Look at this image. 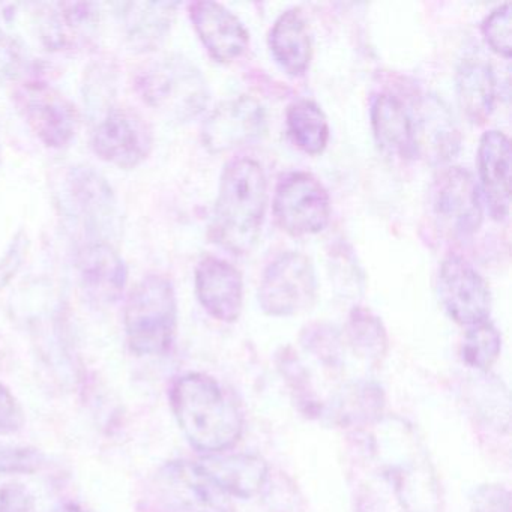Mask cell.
<instances>
[{
  "label": "cell",
  "mask_w": 512,
  "mask_h": 512,
  "mask_svg": "<svg viewBox=\"0 0 512 512\" xmlns=\"http://www.w3.org/2000/svg\"><path fill=\"white\" fill-rule=\"evenodd\" d=\"M371 452L406 512H440V487L415 428L404 419L380 418L373 425Z\"/></svg>",
  "instance_id": "cell-1"
},
{
  "label": "cell",
  "mask_w": 512,
  "mask_h": 512,
  "mask_svg": "<svg viewBox=\"0 0 512 512\" xmlns=\"http://www.w3.org/2000/svg\"><path fill=\"white\" fill-rule=\"evenodd\" d=\"M170 406L182 433L199 452L220 454L241 439V410L217 380L206 374L178 377L170 388Z\"/></svg>",
  "instance_id": "cell-2"
},
{
  "label": "cell",
  "mask_w": 512,
  "mask_h": 512,
  "mask_svg": "<svg viewBox=\"0 0 512 512\" xmlns=\"http://www.w3.org/2000/svg\"><path fill=\"white\" fill-rule=\"evenodd\" d=\"M268 206L265 170L253 158L227 163L221 175L211 233L215 244L233 254H247L256 247Z\"/></svg>",
  "instance_id": "cell-3"
},
{
  "label": "cell",
  "mask_w": 512,
  "mask_h": 512,
  "mask_svg": "<svg viewBox=\"0 0 512 512\" xmlns=\"http://www.w3.org/2000/svg\"><path fill=\"white\" fill-rule=\"evenodd\" d=\"M128 346L139 356L169 352L178 328L175 287L166 275L149 274L136 284L124 311Z\"/></svg>",
  "instance_id": "cell-4"
},
{
  "label": "cell",
  "mask_w": 512,
  "mask_h": 512,
  "mask_svg": "<svg viewBox=\"0 0 512 512\" xmlns=\"http://www.w3.org/2000/svg\"><path fill=\"white\" fill-rule=\"evenodd\" d=\"M134 88L149 107L173 121H191L208 106L205 77L181 56L145 65L136 74Z\"/></svg>",
  "instance_id": "cell-5"
},
{
  "label": "cell",
  "mask_w": 512,
  "mask_h": 512,
  "mask_svg": "<svg viewBox=\"0 0 512 512\" xmlns=\"http://www.w3.org/2000/svg\"><path fill=\"white\" fill-rule=\"evenodd\" d=\"M274 217L290 236L317 235L331 220V197L311 173L302 170L284 173L275 188Z\"/></svg>",
  "instance_id": "cell-6"
},
{
  "label": "cell",
  "mask_w": 512,
  "mask_h": 512,
  "mask_svg": "<svg viewBox=\"0 0 512 512\" xmlns=\"http://www.w3.org/2000/svg\"><path fill=\"white\" fill-rule=\"evenodd\" d=\"M317 280L313 262L299 251L275 257L262 275L259 304L268 316L289 317L316 301Z\"/></svg>",
  "instance_id": "cell-7"
},
{
  "label": "cell",
  "mask_w": 512,
  "mask_h": 512,
  "mask_svg": "<svg viewBox=\"0 0 512 512\" xmlns=\"http://www.w3.org/2000/svg\"><path fill=\"white\" fill-rule=\"evenodd\" d=\"M158 497L175 512H235L229 494L193 461L164 464L155 478Z\"/></svg>",
  "instance_id": "cell-8"
},
{
  "label": "cell",
  "mask_w": 512,
  "mask_h": 512,
  "mask_svg": "<svg viewBox=\"0 0 512 512\" xmlns=\"http://www.w3.org/2000/svg\"><path fill=\"white\" fill-rule=\"evenodd\" d=\"M16 104L35 136L47 148L64 149L79 127L76 106L49 83L31 80L16 91Z\"/></svg>",
  "instance_id": "cell-9"
},
{
  "label": "cell",
  "mask_w": 512,
  "mask_h": 512,
  "mask_svg": "<svg viewBox=\"0 0 512 512\" xmlns=\"http://www.w3.org/2000/svg\"><path fill=\"white\" fill-rule=\"evenodd\" d=\"M152 148L154 131L151 125L131 107L109 109L92 134L95 155L119 169L140 166L148 160Z\"/></svg>",
  "instance_id": "cell-10"
},
{
  "label": "cell",
  "mask_w": 512,
  "mask_h": 512,
  "mask_svg": "<svg viewBox=\"0 0 512 512\" xmlns=\"http://www.w3.org/2000/svg\"><path fill=\"white\" fill-rule=\"evenodd\" d=\"M431 206L440 226L454 238H469L482 223L479 187L463 167L443 169L431 187Z\"/></svg>",
  "instance_id": "cell-11"
},
{
  "label": "cell",
  "mask_w": 512,
  "mask_h": 512,
  "mask_svg": "<svg viewBox=\"0 0 512 512\" xmlns=\"http://www.w3.org/2000/svg\"><path fill=\"white\" fill-rule=\"evenodd\" d=\"M437 293L446 314L458 325L470 328L490 316V287L463 257L448 256L443 260L437 275Z\"/></svg>",
  "instance_id": "cell-12"
},
{
  "label": "cell",
  "mask_w": 512,
  "mask_h": 512,
  "mask_svg": "<svg viewBox=\"0 0 512 512\" xmlns=\"http://www.w3.org/2000/svg\"><path fill=\"white\" fill-rule=\"evenodd\" d=\"M266 130L265 109L242 95L215 107L203 124L202 140L212 154L233 151L259 139Z\"/></svg>",
  "instance_id": "cell-13"
},
{
  "label": "cell",
  "mask_w": 512,
  "mask_h": 512,
  "mask_svg": "<svg viewBox=\"0 0 512 512\" xmlns=\"http://www.w3.org/2000/svg\"><path fill=\"white\" fill-rule=\"evenodd\" d=\"M196 295L202 307L220 322L233 323L244 307V280L236 266L208 256L196 268Z\"/></svg>",
  "instance_id": "cell-14"
},
{
  "label": "cell",
  "mask_w": 512,
  "mask_h": 512,
  "mask_svg": "<svg viewBox=\"0 0 512 512\" xmlns=\"http://www.w3.org/2000/svg\"><path fill=\"white\" fill-rule=\"evenodd\" d=\"M190 19L209 56L220 64L238 59L247 50L250 35L241 20L217 2H194Z\"/></svg>",
  "instance_id": "cell-15"
},
{
  "label": "cell",
  "mask_w": 512,
  "mask_h": 512,
  "mask_svg": "<svg viewBox=\"0 0 512 512\" xmlns=\"http://www.w3.org/2000/svg\"><path fill=\"white\" fill-rule=\"evenodd\" d=\"M77 271L88 298L100 305L115 304L127 286V265L106 241L91 242L79 251Z\"/></svg>",
  "instance_id": "cell-16"
},
{
  "label": "cell",
  "mask_w": 512,
  "mask_h": 512,
  "mask_svg": "<svg viewBox=\"0 0 512 512\" xmlns=\"http://www.w3.org/2000/svg\"><path fill=\"white\" fill-rule=\"evenodd\" d=\"M478 170L491 217L506 220L511 205V145L505 133L490 130L481 137Z\"/></svg>",
  "instance_id": "cell-17"
},
{
  "label": "cell",
  "mask_w": 512,
  "mask_h": 512,
  "mask_svg": "<svg viewBox=\"0 0 512 512\" xmlns=\"http://www.w3.org/2000/svg\"><path fill=\"white\" fill-rule=\"evenodd\" d=\"M371 125L383 154L403 161L418 157L412 110L397 95L385 92L374 98Z\"/></svg>",
  "instance_id": "cell-18"
},
{
  "label": "cell",
  "mask_w": 512,
  "mask_h": 512,
  "mask_svg": "<svg viewBox=\"0 0 512 512\" xmlns=\"http://www.w3.org/2000/svg\"><path fill=\"white\" fill-rule=\"evenodd\" d=\"M419 155L433 163H446L457 154L460 136L448 107L436 97H424L412 110Z\"/></svg>",
  "instance_id": "cell-19"
},
{
  "label": "cell",
  "mask_w": 512,
  "mask_h": 512,
  "mask_svg": "<svg viewBox=\"0 0 512 512\" xmlns=\"http://www.w3.org/2000/svg\"><path fill=\"white\" fill-rule=\"evenodd\" d=\"M269 49L281 70L301 77L310 67L313 47L304 14L299 8L284 11L269 32Z\"/></svg>",
  "instance_id": "cell-20"
},
{
  "label": "cell",
  "mask_w": 512,
  "mask_h": 512,
  "mask_svg": "<svg viewBox=\"0 0 512 512\" xmlns=\"http://www.w3.org/2000/svg\"><path fill=\"white\" fill-rule=\"evenodd\" d=\"M100 10L95 4H56L41 23V38L52 50H74L97 29Z\"/></svg>",
  "instance_id": "cell-21"
},
{
  "label": "cell",
  "mask_w": 512,
  "mask_h": 512,
  "mask_svg": "<svg viewBox=\"0 0 512 512\" xmlns=\"http://www.w3.org/2000/svg\"><path fill=\"white\" fill-rule=\"evenodd\" d=\"M200 464L230 497L250 499L268 481V464L257 455H212Z\"/></svg>",
  "instance_id": "cell-22"
},
{
  "label": "cell",
  "mask_w": 512,
  "mask_h": 512,
  "mask_svg": "<svg viewBox=\"0 0 512 512\" xmlns=\"http://www.w3.org/2000/svg\"><path fill=\"white\" fill-rule=\"evenodd\" d=\"M455 80L458 103L466 118L472 124H485L496 103V80L491 65L475 56L463 59Z\"/></svg>",
  "instance_id": "cell-23"
},
{
  "label": "cell",
  "mask_w": 512,
  "mask_h": 512,
  "mask_svg": "<svg viewBox=\"0 0 512 512\" xmlns=\"http://www.w3.org/2000/svg\"><path fill=\"white\" fill-rule=\"evenodd\" d=\"M175 2H131L125 5L124 22L128 41L139 52L155 50L172 28Z\"/></svg>",
  "instance_id": "cell-24"
},
{
  "label": "cell",
  "mask_w": 512,
  "mask_h": 512,
  "mask_svg": "<svg viewBox=\"0 0 512 512\" xmlns=\"http://www.w3.org/2000/svg\"><path fill=\"white\" fill-rule=\"evenodd\" d=\"M287 133L292 142L305 154L319 155L328 146V119L314 101L296 100L287 107Z\"/></svg>",
  "instance_id": "cell-25"
},
{
  "label": "cell",
  "mask_w": 512,
  "mask_h": 512,
  "mask_svg": "<svg viewBox=\"0 0 512 512\" xmlns=\"http://www.w3.org/2000/svg\"><path fill=\"white\" fill-rule=\"evenodd\" d=\"M73 199L76 200L86 223L94 229H104L112 223L115 199L107 182L89 169L74 170L70 179Z\"/></svg>",
  "instance_id": "cell-26"
},
{
  "label": "cell",
  "mask_w": 512,
  "mask_h": 512,
  "mask_svg": "<svg viewBox=\"0 0 512 512\" xmlns=\"http://www.w3.org/2000/svg\"><path fill=\"white\" fill-rule=\"evenodd\" d=\"M350 346L362 358L379 365L388 352V334L382 320L364 307L353 308L346 328Z\"/></svg>",
  "instance_id": "cell-27"
},
{
  "label": "cell",
  "mask_w": 512,
  "mask_h": 512,
  "mask_svg": "<svg viewBox=\"0 0 512 512\" xmlns=\"http://www.w3.org/2000/svg\"><path fill=\"white\" fill-rule=\"evenodd\" d=\"M383 412V392L374 383H358L341 392L335 416L343 425H374Z\"/></svg>",
  "instance_id": "cell-28"
},
{
  "label": "cell",
  "mask_w": 512,
  "mask_h": 512,
  "mask_svg": "<svg viewBox=\"0 0 512 512\" xmlns=\"http://www.w3.org/2000/svg\"><path fill=\"white\" fill-rule=\"evenodd\" d=\"M502 337L496 326L485 320L478 325L470 326L461 344V358L469 367L488 371L500 355Z\"/></svg>",
  "instance_id": "cell-29"
},
{
  "label": "cell",
  "mask_w": 512,
  "mask_h": 512,
  "mask_svg": "<svg viewBox=\"0 0 512 512\" xmlns=\"http://www.w3.org/2000/svg\"><path fill=\"white\" fill-rule=\"evenodd\" d=\"M301 343L305 350L313 353L319 361L329 367L341 362V338L334 326L326 323H311L302 331Z\"/></svg>",
  "instance_id": "cell-30"
},
{
  "label": "cell",
  "mask_w": 512,
  "mask_h": 512,
  "mask_svg": "<svg viewBox=\"0 0 512 512\" xmlns=\"http://www.w3.org/2000/svg\"><path fill=\"white\" fill-rule=\"evenodd\" d=\"M511 16L512 5L509 2L500 5L496 10L491 11L484 22L481 31L488 46L497 55L503 58H511Z\"/></svg>",
  "instance_id": "cell-31"
},
{
  "label": "cell",
  "mask_w": 512,
  "mask_h": 512,
  "mask_svg": "<svg viewBox=\"0 0 512 512\" xmlns=\"http://www.w3.org/2000/svg\"><path fill=\"white\" fill-rule=\"evenodd\" d=\"M280 368H283V374L289 382L290 388L296 394V400L301 404V409H305L308 415H320L322 406L314 400V394L310 389L307 371L304 370L295 356L283 355Z\"/></svg>",
  "instance_id": "cell-32"
},
{
  "label": "cell",
  "mask_w": 512,
  "mask_h": 512,
  "mask_svg": "<svg viewBox=\"0 0 512 512\" xmlns=\"http://www.w3.org/2000/svg\"><path fill=\"white\" fill-rule=\"evenodd\" d=\"M43 463L38 449L26 446H0V473H34Z\"/></svg>",
  "instance_id": "cell-33"
},
{
  "label": "cell",
  "mask_w": 512,
  "mask_h": 512,
  "mask_svg": "<svg viewBox=\"0 0 512 512\" xmlns=\"http://www.w3.org/2000/svg\"><path fill=\"white\" fill-rule=\"evenodd\" d=\"M25 424V413L13 392L0 383V436L17 433Z\"/></svg>",
  "instance_id": "cell-34"
},
{
  "label": "cell",
  "mask_w": 512,
  "mask_h": 512,
  "mask_svg": "<svg viewBox=\"0 0 512 512\" xmlns=\"http://www.w3.org/2000/svg\"><path fill=\"white\" fill-rule=\"evenodd\" d=\"M472 512H511V494L499 485H484L473 496Z\"/></svg>",
  "instance_id": "cell-35"
},
{
  "label": "cell",
  "mask_w": 512,
  "mask_h": 512,
  "mask_svg": "<svg viewBox=\"0 0 512 512\" xmlns=\"http://www.w3.org/2000/svg\"><path fill=\"white\" fill-rule=\"evenodd\" d=\"M0 512H37L34 496L22 484L0 488Z\"/></svg>",
  "instance_id": "cell-36"
},
{
  "label": "cell",
  "mask_w": 512,
  "mask_h": 512,
  "mask_svg": "<svg viewBox=\"0 0 512 512\" xmlns=\"http://www.w3.org/2000/svg\"><path fill=\"white\" fill-rule=\"evenodd\" d=\"M26 247H28V239H26L25 233L20 232L11 244L10 250L7 251L4 259L0 262V290L5 289L7 284L16 277L19 269L22 268L26 256Z\"/></svg>",
  "instance_id": "cell-37"
},
{
  "label": "cell",
  "mask_w": 512,
  "mask_h": 512,
  "mask_svg": "<svg viewBox=\"0 0 512 512\" xmlns=\"http://www.w3.org/2000/svg\"><path fill=\"white\" fill-rule=\"evenodd\" d=\"M52 512H85L83 511L82 506L77 505L74 502L62 503L58 508L53 509Z\"/></svg>",
  "instance_id": "cell-38"
},
{
  "label": "cell",
  "mask_w": 512,
  "mask_h": 512,
  "mask_svg": "<svg viewBox=\"0 0 512 512\" xmlns=\"http://www.w3.org/2000/svg\"><path fill=\"white\" fill-rule=\"evenodd\" d=\"M0 163H2V149H0Z\"/></svg>",
  "instance_id": "cell-39"
}]
</instances>
